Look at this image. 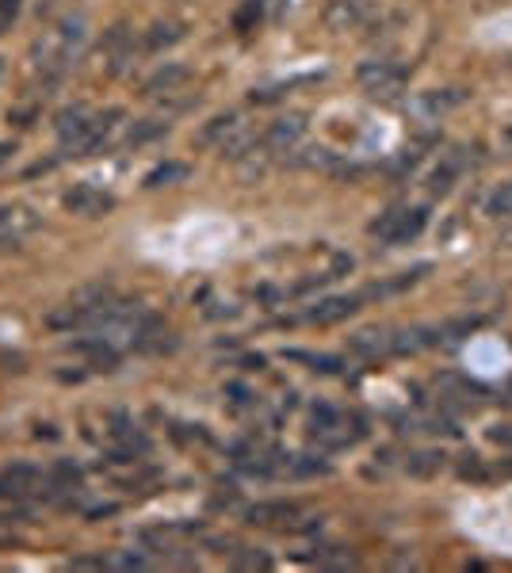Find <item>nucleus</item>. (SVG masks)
I'll return each mask as SVG.
<instances>
[{
    "instance_id": "f257e3e1",
    "label": "nucleus",
    "mask_w": 512,
    "mask_h": 573,
    "mask_svg": "<svg viewBox=\"0 0 512 573\" xmlns=\"http://www.w3.org/2000/svg\"><path fill=\"white\" fill-rule=\"evenodd\" d=\"M88 43V20L85 16H62L54 27H46L43 35L31 43V73L43 81V88H54L69 73V65L81 58Z\"/></svg>"
},
{
    "instance_id": "f03ea898",
    "label": "nucleus",
    "mask_w": 512,
    "mask_h": 573,
    "mask_svg": "<svg viewBox=\"0 0 512 573\" xmlns=\"http://www.w3.org/2000/svg\"><path fill=\"white\" fill-rule=\"evenodd\" d=\"M123 123V107H107V111H88V107H65L54 115V134L62 142L65 157H92L96 149L111 138V130Z\"/></svg>"
},
{
    "instance_id": "7ed1b4c3",
    "label": "nucleus",
    "mask_w": 512,
    "mask_h": 573,
    "mask_svg": "<svg viewBox=\"0 0 512 573\" xmlns=\"http://www.w3.org/2000/svg\"><path fill=\"white\" fill-rule=\"evenodd\" d=\"M367 432V421L356 417V413H341L337 405H325L318 402L310 409V440L329 451L337 447H352Z\"/></svg>"
},
{
    "instance_id": "20e7f679",
    "label": "nucleus",
    "mask_w": 512,
    "mask_h": 573,
    "mask_svg": "<svg viewBox=\"0 0 512 573\" xmlns=\"http://www.w3.org/2000/svg\"><path fill=\"white\" fill-rule=\"evenodd\" d=\"M425 226H428L425 207H390V211H383L371 226H367V234L375 237L379 245L398 249V245L417 241V237L425 234Z\"/></svg>"
},
{
    "instance_id": "39448f33",
    "label": "nucleus",
    "mask_w": 512,
    "mask_h": 573,
    "mask_svg": "<svg viewBox=\"0 0 512 573\" xmlns=\"http://www.w3.org/2000/svg\"><path fill=\"white\" fill-rule=\"evenodd\" d=\"M356 81L371 100H398L406 92V69L390 58H375L356 69Z\"/></svg>"
},
{
    "instance_id": "423d86ee",
    "label": "nucleus",
    "mask_w": 512,
    "mask_h": 573,
    "mask_svg": "<svg viewBox=\"0 0 512 573\" xmlns=\"http://www.w3.org/2000/svg\"><path fill=\"white\" fill-rule=\"evenodd\" d=\"M467 100H470V88H425V92L409 96L406 111L413 119H421V123H436V119H444L451 111H459Z\"/></svg>"
},
{
    "instance_id": "0eeeda50",
    "label": "nucleus",
    "mask_w": 512,
    "mask_h": 573,
    "mask_svg": "<svg viewBox=\"0 0 512 573\" xmlns=\"http://www.w3.org/2000/svg\"><path fill=\"white\" fill-rule=\"evenodd\" d=\"M302 138H306V115L291 111V115H279L276 123L260 134V149L268 157H287L302 146Z\"/></svg>"
},
{
    "instance_id": "6e6552de",
    "label": "nucleus",
    "mask_w": 512,
    "mask_h": 573,
    "mask_svg": "<svg viewBox=\"0 0 512 573\" xmlns=\"http://www.w3.org/2000/svg\"><path fill=\"white\" fill-rule=\"evenodd\" d=\"M43 226V214L35 211L31 203H0V245H20Z\"/></svg>"
},
{
    "instance_id": "1a4fd4ad",
    "label": "nucleus",
    "mask_w": 512,
    "mask_h": 573,
    "mask_svg": "<svg viewBox=\"0 0 512 573\" xmlns=\"http://www.w3.org/2000/svg\"><path fill=\"white\" fill-rule=\"evenodd\" d=\"M241 516H245V524H253V528H276V531L302 528L299 501H256V505H249Z\"/></svg>"
},
{
    "instance_id": "9d476101",
    "label": "nucleus",
    "mask_w": 512,
    "mask_h": 573,
    "mask_svg": "<svg viewBox=\"0 0 512 573\" xmlns=\"http://www.w3.org/2000/svg\"><path fill=\"white\" fill-rule=\"evenodd\" d=\"M62 207L77 218H104V214L115 211V195L96 188V184H73L62 195Z\"/></svg>"
},
{
    "instance_id": "9b49d317",
    "label": "nucleus",
    "mask_w": 512,
    "mask_h": 573,
    "mask_svg": "<svg viewBox=\"0 0 512 573\" xmlns=\"http://www.w3.org/2000/svg\"><path fill=\"white\" fill-rule=\"evenodd\" d=\"M188 81H192V69H188V65L165 62L153 77H146L142 92H146L150 100H172L176 92H184V88H188Z\"/></svg>"
},
{
    "instance_id": "f8f14e48",
    "label": "nucleus",
    "mask_w": 512,
    "mask_h": 573,
    "mask_svg": "<svg viewBox=\"0 0 512 573\" xmlns=\"http://www.w3.org/2000/svg\"><path fill=\"white\" fill-rule=\"evenodd\" d=\"M440 398H444V409H478V405L486 402V386H478V382L470 379H459V375H444L440 379Z\"/></svg>"
},
{
    "instance_id": "ddd939ff",
    "label": "nucleus",
    "mask_w": 512,
    "mask_h": 573,
    "mask_svg": "<svg viewBox=\"0 0 512 573\" xmlns=\"http://www.w3.org/2000/svg\"><path fill=\"white\" fill-rule=\"evenodd\" d=\"M104 62H107V73H123L134 58V50H138V39H134V31H130L127 23H115L111 31L104 35Z\"/></svg>"
},
{
    "instance_id": "4468645a",
    "label": "nucleus",
    "mask_w": 512,
    "mask_h": 573,
    "mask_svg": "<svg viewBox=\"0 0 512 573\" xmlns=\"http://www.w3.org/2000/svg\"><path fill=\"white\" fill-rule=\"evenodd\" d=\"M367 20H371V8L363 0H329V8H325V27L337 35L360 31Z\"/></svg>"
},
{
    "instance_id": "2eb2a0df",
    "label": "nucleus",
    "mask_w": 512,
    "mask_h": 573,
    "mask_svg": "<svg viewBox=\"0 0 512 573\" xmlns=\"http://www.w3.org/2000/svg\"><path fill=\"white\" fill-rule=\"evenodd\" d=\"M360 295H333V298H318L310 310H306V321L314 325H337V321H348L356 310H360Z\"/></svg>"
},
{
    "instance_id": "dca6fc26",
    "label": "nucleus",
    "mask_w": 512,
    "mask_h": 573,
    "mask_svg": "<svg viewBox=\"0 0 512 573\" xmlns=\"http://www.w3.org/2000/svg\"><path fill=\"white\" fill-rule=\"evenodd\" d=\"M348 352H356L363 360L394 356V329H360L348 337Z\"/></svg>"
},
{
    "instance_id": "f3484780",
    "label": "nucleus",
    "mask_w": 512,
    "mask_h": 573,
    "mask_svg": "<svg viewBox=\"0 0 512 573\" xmlns=\"http://www.w3.org/2000/svg\"><path fill=\"white\" fill-rule=\"evenodd\" d=\"M249 119L241 115V111H226V115H214L207 127L199 130V146H207V149H218L230 134H234L237 127H245Z\"/></svg>"
},
{
    "instance_id": "a211bd4d",
    "label": "nucleus",
    "mask_w": 512,
    "mask_h": 573,
    "mask_svg": "<svg viewBox=\"0 0 512 573\" xmlns=\"http://www.w3.org/2000/svg\"><path fill=\"white\" fill-rule=\"evenodd\" d=\"M463 157H459V149L455 153H448L436 169L428 172V180H425V188H428V195H448L451 188H455V180H459V172H463Z\"/></svg>"
},
{
    "instance_id": "6ab92c4d",
    "label": "nucleus",
    "mask_w": 512,
    "mask_h": 573,
    "mask_svg": "<svg viewBox=\"0 0 512 573\" xmlns=\"http://www.w3.org/2000/svg\"><path fill=\"white\" fill-rule=\"evenodd\" d=\"M291 157V165H299V169H321V172H341V157L333 153L329 146H306V149H295V153H287Z\"/></svg>"
},
{
    "instance_id": "aec40b11",
    "label": "nucleus",
    "mask_w": 512,
    "mask_h": 573,
    "mask_svg": "<svg viewBox=\"0 0 512 573\" xmlns=\"http://www.w3.org/2000/svg\"><path fill=\"white\" fill-rule=\"evenodd\" d=\"M432 268L428 264H417V268H409V272H398L394 279H383V283H375V287H367L360 298H386V295H398V291H409L413 283H421Z\"/></svg>"
},
{
    "instance_id": "412c9836",
    "label": "nucleus",
    "mask_w": 512,
    "mask_h": 573,
    "mask_svg": "<svg viewBox=\"0 0 512 573\" xmlns=\"http://www.w3.org/2000/svg\"><path fill=\"white\" fill-rule=\"evenodd\" d=\"M444 467H448V455H444V451H436V447L413 451L406 463H402V470H406V474H413V478H436Z\"/></svg>"
},
{
    "instance_id": "4be33fe9",
    "label": "nucleus",
    "mask_w": 512,
    "mask_h": 573,
    "mask_svg": "<svg viewBox=\"0 0 512 573\" xmlns=\"http://www.w3.org/2000/svg\"><path fill=\"white\" fill-rule=\"evenodd\" d=\"M184 39V23H176V20H157L142 35V50H169V46H176Z\"/></svg>"
},
{
    "instance_id": "5701e85b",
    "label": "nucleus",
    "mask_w": 512,
    "mask_h": 573,
    "mask_svg": "<svg viewBox=\"0 0 512 573\" xmlns=\"http://www.w3.org/2000/svg\"><path fill=\"white\" fill-rule=\"evenodd\" d=\"M192 176V169L184 165V161H165V165H157V169L146 172V188L157 191V188H176V184H184Z\"/></svg>"
},
{
    "instance_id": "b1692460",
    "label": "nucleus",
    "mask_w": 512,
    "mask_h": 573,
    "mask_svg": "<svg viewBox=\"0 0 512 573\" xmlns=\"http://www.w3.org/2000/svg\"><path fill=\"white\" fill-rule=\"evenodd\" d=\"M161 134H169V119H138L127 130V146H146V142L161 138Z\"/></svg>"
},
{
    "instance_id": "393cba45",
    "label": "nucleus",
    "mask_w": 512,
    "mask_h": 573,
    "mask_svg": "<svg viewBox=\"0 0 512 573\" xmlns=\"http://www.w3.org/2000/svg\"><path fill=\"white\" fill-rule=\"evenodd\" d=\"M283 360H295V363H306L310 371H321V375H337L344 363L337 356H321V352H299V348H291V352H283Z\"/></svg>"
},
{
    "instance_id": "a878e982",
    "label": "nucleus",
    "mask_w": 512,
    "mask_h": 573,
    "mask_svg": "<svg viewBox=\"0 0 512 573\" xmlns=\"http://www.w3.org/2000/svg\"><path fill=\"white\" fill-rule=\"evenodd\" d=\"M486 214L497 218V222H509L512 218V180H505L501 188L490 191V199H486Z\"/></svg>"
},
{
    "instance_id": "bb28decb",
    "label": "nucleus",
    "mask_w": 512,
    "mask_h": 573,
    "mask_svg": "<svg viewBox=\"0 0 512 573\" xmlns=\"http://www.w3.org/2000/svg\"><path fill=\"white\" fill-rule=\"evenodd\" d=\"M287 470L299 474V478H314V474H329V459L321 455H287Z\"/></svg>"
},
{
    "instance_id": "cd10ccee",
    "label": "nucleus",
    "mask_w": 512,
    "mask_h": 573,
    "mask_svg": "<svg viewBox=\"0 0 512 573\" xmlns=\"http://www.w3.org/2000/svg\"><path fill=\"white\" fill-rule=\"evenodd\" d=\"M455 470H459V478H467V482H493V478H497V470L486 467V459H482V455H474V451L463 455Z\"/></svg>"
},
{
    "instance_id": "c85d7f7f",
    "label": "nucleus",
    "mask_w": 512,
    "mask_h": 573,
    "mask_svg": "<svg viewBox=\"0 0 512 573\" xmlns=\"http://www.w3.org/2000/svg\"><path fill=\"white\" fill-rule=\"evenodd\" d=\"M234 566H241V570H268L272 558H268V554H256L253 547H241V551H234Z\"/></svg>"
},
{
    "instance_id": "c756f323",
    "label": "nucleus",
    "mask_w": 512,
    "mask_h": 573,
    "mask_svg": "<svg viewBox=\"0 0 512 573\" xmlns=\"http://www.w3.org/2000/svg\"><path fill=\"white\" fill-rule=\"evenodd\" d=\"M16 16H20V0H0V35L16 23Z\"/></svg>"
},
{
    "instance_id": "7c9ffc66",
    "label": "nucleus",
    "mask_w": 512,
    "mask_h": 573,
    "mask_svg": "<svg viewBox=\"0 0 512 573\" xmlns=\"http://www.w3.org/2000/svg\"><path fill=\"white\" fill-rule=\"evenodd\" d=\"M490 440H493V444H501V447H512V425L490 428Z\"/></svg>"
},
{
    "instance_id": "2f4dec72",
    "label": "nucleus",
    "mask_w": 512,
    "mask_h": 573,
    "mask_svg": "<svg viewBox=\"0 0 512 573\" xmlns=\"http://www.w3.org/2000/svg\"><path fill=\"white\" fill-rule=\"evenodd\" d=\"M12 157H16V142H0V169H4Z\"/></svg>"
}]
</instances>
